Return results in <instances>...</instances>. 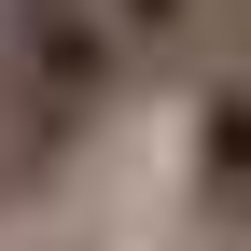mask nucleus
<instances>
[{
    "label": "nucleus",
    "mask_w": 251,
    "mask_h": 251,
    "mask_svg": "<svg viewBox=\"0 0 251 251\" xmlns=\"http://www.w3.org/2000/svg\"><path fill=\"white\" fill-rule=\"evenodd\" d=\"M126 28L112 0H0V140L14 168H70V140L112 112Z\"/></svg>",
    "instance_id": "obj_1"
},
{
    "label": "nucleus",
    "mask_w": 251,
    "mask_h": 251,
    "mask_svg": "<svg viewBox=\"0 0 251 251\" xmlns=\"http://www.w3.org/2000/svg\"><path fill=\"white\" fill-rule=\"evenodd\" d=\"M196 196H209V224H251V84L196 98Z\"/></svg>",
    "instance_id": "obj_2"
},
{
    "label": "nucleus",
    "mask_w": 251,
    "mask_h": 251,
    "mask_svg": "<svg viewBox=\"0 0 251 251\" xmlns=\"http://www.w3.org/2000/svg\"><path fill=\"white\" fill-rule=\"evenodd\" d=\"M112 28H126V70H181L196 28H209V0H112Z\"/></svg>",
    "instance_id": "obj_3"
},
{
    "label": "nucleus",
    "mask_w": 251,
    "mask_h": 251,
    "mask_svg": "<svg viewBox=\"0 0 251 251\" xmlns=\"http://www.w3.org/2000/svg\"><path fill=\"white\" fill-rule=\"evenodd\" d=\"M237 14H251V0H237Z\"/></svg>",
    "instance_id": "obj_4"
}]
</instances>
